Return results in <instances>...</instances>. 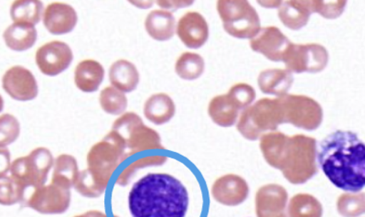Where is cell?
<instances>
[{"instance_id":"6da1fadb","label":"cell","mask_w":365,"mask_h":217,"mask_svg":"<svg viewBox=\"0 0 365 217\" xmlns=\"http://www.w3.org/2000/svg\"><path fill=\"white\" fill-rule=\"evenodd\" d=\"M319 167L332 184L359 193L365 186V147L357 134L337 131L323 138L317 153Z\"/></svg>"},{"instance_id":"7a4b0ae2","label":"cell","mask_w":365,"mask_h":217,"mask_svg":"<svg viewBox=\"0 0 365 217\" xmlns=\"http://www.w3.org/2000/svg\"><path fill=\"white\" fill-rule=\"evenodd\" d=\"M189 203L187 188L168 173L145 175L128 194L132 217H185Z\"/></svg>"},{"instance_id":"3957f363","label":"cell","mask_w":365,"mask_h":217,"mask_svg":"<svg viewBox=\"0 0 365 217\" xmlns=\"http://www.w3.org/2000/svg\"><path fill=\"white\" fill-rule=\"evenodd\" d=\"M128 158L124 145L111 131L93 146L87 154V165L93 177L108 187L113 173Z\"/></svg>"},{"instance_id":"277c9868","label":"cell","mask_w":365,"mask_h":217,"mask_svg":"<svg viewBox=\"0 0 365 217\" xmlns=\"http://www.w3.org/2000/svg\"><path fill=\"white\" fill-rule=\"evenodd\" d=\"M53 154L47 148H35L27 156L16 158L11 163V176L24 189L29 187L35 190L46 183L48 175L54 166Z\"/></svg>"},{"instance_id":"5b68a950","label":"cell","mask_w":365,"mask_h":217,"mask_svg":"<svg viewBox=\"0 0 365 217\" xmlns=\"http://www.w3.org/2000/svg\"><path fill=\"white\" fill-rule=\"evenodd\" d=\"M217 9L226 32L232 36L248 39L260 31L256 9L247 1H218Z\"/></svg>"},{"instance_id":"8992f818","label":"cell","mask_w":365,"mask_h":217,"mask_svg":"<svg viewBox=\"0 0 365 217\" xmlns=\"http://www.w3.org/2000/svg\"><path fill=\"white\" fill-rule=\"evenodd\" d=\"M329 60L326 49L319 44H290L283 57L287 70L293 73L321 72Z\"/></svg>"},{"instance_id":"52a82bcc","label":"cell","mask_w":365,"mask_h":217,"mask_svg":"<svg viewBox=\"0 0 365 217\" xmlns=\"http://www.w3.org/2000/svg\"><path fill=\"white\" fill-rule=\"evenodd\" d=\"M71 199V190L51 183L35 190L27 206L43 215H61L69 208Z\"/></svg>"},{"instance_id":"ba28073f","label":"cell","mask_w":365,"mask_h":217,"mask_svg":"<svg viewBox=\"0 0 365 217\" xmlns=\"http://www.w3.org/2000/svg\"><path fill=\"white\" fill-rule=\"evenodd\" d=\"M73 60L72 49L61 41H53L38 49L35 61L41 72L56 76L67 69Z\"/></svg>"},{"instance_id":"9c48e42d","label":"cell","mask_w":365,"mask_h":217,"mask_svg":"<svg viewBox=\"0 0 365 217\" xmlns=\"http://www.w3.org/2000/svg\"><path fill=\"white\" fill-rule=\"evenodd\" d=\"M3 89L11 99L18 101H31L36 99L38 84L34 74L24 66L9 68L3 76Z\"/></svg>"},{"instance_id":"30bf717a","label":"cell","mask_w":365,"mask_h":217,"mask_svg":"<svg viewBox=\"0 0 365 217\" xmlns=\"http://www.w3.org/2000/svg\"><path fill=\"white\" fill-rule=\"evenodd\" d=\"M177 34L185 46L201 48L209 38L207 21L198 12H187L178 22Z\"/></svg>"},{"instance_id":"8fae6325","label":"cell","mask_w":365,"mask_h":217,"mask_svg":"<svg viewBox=\"0 0 365 217\" xmlns=\"http://www.w3.org/2000/svg\"><path fill=\"white\" fill-rule=\"evenodd\" d=\"M290 41L285 35L276 27L262 29L256 37L251 41V47L271 61H283Z\"/></svg>"},{"instance_id":"7c38bea8","label":"cell","mask_w":365,"mask_h":217,"mask_svg":"<svg viewBox=\"0 0 365 217\" xmlns=\"http://www.w3.org/2000/svg\"><path fill=\"white\" fill-rule=\"evenodd\" d=\"M77 21L78 16L76 9L66 3H51L43 12L44 27L53 35L70 34L76 28Z\"/></svg>"},{"instance_id":"4fadbf2b","label":"cell","mask_w":365,"mask_h":217,"mask_svg":"<svg viewBox=\"0 0 365 217\" xmlns=\"http://www.w3.org/2000/svg\"><path fill=\"white\" fill-rule=\"evenodd\" d=\"M104 79V67L96 60L80 61L74 71V84L83 93L98 91Z\"/></svg>"},{"instance_id":"5bb4252c","label":"cell","mask_w":365,"mask_h":217,"mask_svg":"<svg viewBox=\"0 0 365 217\" xmlns=\"http://www.w3.org/2000/svg\"><path fill=\"white\" fill-rule=\"evenodd\" d=\"M109 81L115 89L123 93H130L140 83V73L131 61L118 60L109 68Z\"/></svg>"},{"instance_id":"9a60e30c","label":"cell","mask_w":365,"mask_h":217,"mask_svg":"<svg viewBox=\"0 0 365 217\" xmlns=\"http://www.w3.org/2000/svg\"><path fill=\"white\" fill-rule=\"evenodd\" d=\"M145 29L154 40L165 41L174 36L176 21L173 12L155 9L145 19Z\"/></svg>"},{"instance_id":"2e32d148","label":"cell","mask_w":365,"mask_h":217,"mask_svg":"<svg viewBox=\"0 0 365 217\" xmlns=\"http://www.w3.org/2000/svg\"><path fill=\"white\" fill-rule=\"evenodd\" d=\"M144 115L148 121L156 125L169 122L175 114V104L164 93L155 94L145 102Z\"/></svg>"},{"instance_id":"e0dca14e","label":"cell","mask_w":365,"mask_h":217,"mask_svg":"<svg viewBox=\"0 0 365 217\" xmlns=\"http://www.w3.org/2000/svg\"><path fill=\"white\" fill-rule=\"evenodd\" d=\"M125 151L128 157L138 152L153 148H163L160 136L154 129L147 127L143 123L135 127L125 141Z\"/></svg>"},{"instance_id":"ac0fdd59","label":"cell","mask_w":365,"mask_h":217,"mask_svg":"<svg viewBox=\"0 0 365 217\" xmlns=\"http://www.w3.org/2000/svg\"><path fill=\"white\" fill-rule=\"evenodd\" d=\"M37 37L34 26L25 24H13L3 34L6 46L16 51H24L34 47Z\"/></svg>"},{"instance_id":"d6986e66","label":"cell","mask_w":365,"mask_h":217,"mask_svg":"<svg viewBox=\"0 0 365 217\" xmlns=\"http://www.w3.org/2000/svg\"><path fill=\"white\" fill-rule=\"evenodd\" d=\"M53 168L51 183L68 190H71V188L76 186L80 173L76 158L72 155L61 154L55 158Z\"/></svg>"},{"instance_id":"ffe728a7","label":"cell","mask_w":365,"mask_h":217,"mask_svg":"<svg viewBox=\"0 0 365 217\" xmlns=\"http://www.w3.org/2000/svg\"><path fill=\"white\" fill-rule=\"evenodd\" d=\"M292 76L286 70H267L262 72L258 84L263 92L271 95L283 96L289 91L292 84Z\"/></svg>"},{"instance_id":"44dd1931","label":"cell","mask_w":365,"mask_h":217,"mask_svg":"<svg viewBox=\"0 0 365 217\" xmlns=\"http://www.w3.org/2000/svg\"><path fill=\"white\" fill-rule=\"evenodd\" d=\"M43 2L38 0H18L12 3L11 17L13 24L36 25L43 15Z\"/></svg>"},{"instance_id":"7402d4cb","label":"cell","mask_w":365,"mask_h":217,"mask_svg":"<svg viewBox=\"0 0 365 217\" xmlns=\"http://www.w3.org/2000/svg\"><path fill=\"white\" fill-rule=\"evenodd\" d=\"M296 5V2H286L281 6L279 17L281 21L292 30H299L309 21L311 9L309 5Z\"/></svg>"},{"instance_id":"603a6c76","label":"cell","mask_w":365,"mask_h":217,"mask_svg":"<svg viewBox=\"0 0 365 217\" xmlns=\"http://www.w3.org/2000/svg\"><path fill=\"white\" fill-rule=\"evenodd\" d=\"M205 64L201 55L185 53L178 59L175 70L178 76L184 80H196L203 74Z\"/></svg>"},{"instance_id":"cb8c5ba5","label":"cell","mask_w":365,"mask_h":217,"mask_svg":"<svg viewBox=\"0 0 365 217\" xmlns=\"http://www.w3.org/2000/svg\"><path fill=\"white\" fill-rule=\"evenodd\" d=\"M100 106L106 113L113 116L121 115L128 108V99L125 94L114 86H108L99 96Z\"/></svg>"},{"instance_id":"d4e9b609","label":"cell","mask_w":365,"mask_h":217,"mask_svg":"<svg viewBox=\"0 0 365 217\" xmlns=\"http://www.w3.org/2000/svg\"><path fill=\"white\" fill-rule=\"evenodd\" d=\"M25 189L19 186L11 175L0 178V203L3 206H13L24 202Z\"/></svg>"},{"instance_id":"484cf974","label":"cell","mask_w":365,"mask_h":217,"mask_svg":"<svg viewBox=\"0 0 365 217\" xmlns=\"http://www.w3.org/2000/svg\"><path fill=\"white\" fill-rule=\"evenodd\" d=\"M74 188L81 196L88 197V198H98L106 189L105 186L93 177L88 169L80 171Z\"/></svg>"},{"instance_id":"4316f807","label":"cell","mask_w":365,"mask_h":217,"mask_svg":"<svg viewBox=\"0 0 365 217\" xmlns=\"http://www.w3.org/2000/svg\"><path fill=\"white\" fill-rule=\"evenodd\" d=\"M166 157L163 156H148L133 161L129 164L127 168L122 171V173L116 179V183L120 186H127L130 183L131 178L137 173L138 170L144 169V168L153 166V165H160L165 163Z\"/></svg>"},{"instance_id":"83f0119b","label":"cell","mask_w":365,"mask_h":217,"mask_svg":"<svg viewBox=\"0 0 365 217\" xmlns=\"http://www.w3.org/2000/svg\"><path fill=\"white\" fill-rule=\"evenodd\" d=\"M21 134V124L14 116L3 114L0 118V147L4 148L17 141Z\"/></svg>"},{"instance_id":"f1b7e54d","label":"cell","mask_w":365,"mask_h":217,"mask_svg":"<svg viewBox=\"0 0 365 217\" xmlns=\"http://www.w3.org/2000/svg\"><path fill=\"white\" fill-rule=\"evenodd\" d=\"M1 170H0V175L5 176L6 173L11 171V154L6 148H1Z\"/></svg>"},{"instance_id":"f546056e","label":"cell","mask_w":365,"mask_h":217,"mask_svg":"<svg viewBox=\"0 0 365 217\" xmlns=\"http://www.w3.org/2000/svg\"><path fill=\"white\" fill-rule=\"evenodd\" d=\"M74 217H108L105 213L98 211V210H90L88 212L82 213V215Z\"/></svg>"}]
</instances>
